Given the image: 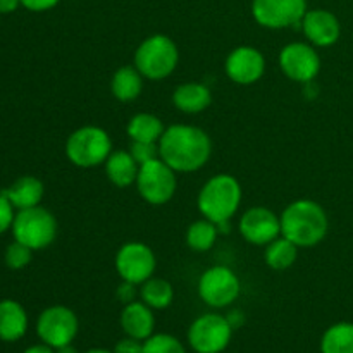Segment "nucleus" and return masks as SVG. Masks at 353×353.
I'll return each mask as SVG.
<instances>
[{
  "mask_svg": "<svg viewBox=\"0 0 353 353\" xmlns=\"http://www.w3.org/2000/svg\"><path fill=\"white\" fill-rule=\"evenodd\" d=\"M161 159L176 172H195L209 162L212 140L199 126L172 124L159 140Z\"/></svg>",
  "mask_w": 353,
  "mask_h": 353,
  "instance_id": "f257e3e1",
  "label": "nucleus"
},
{
  "mask_svg": "<svg viewBox=\"0 0 353 353\" xmlns=\"http://www.w3.org/2000/svg\"><path fill=\"white\" fill-rule=\"evenodd\" d=\"M279 219L281 234L299 248L317 247L330 233V217L316 200H295L283 210Z\"/></svg>",
  "mask_w": 353,
  "mask_h": 353,
  "instance_id": "f03ea898",
  "label": "nucleus"
},
{
  "mask_svg": "<svg viewBox=\"0 0 353 353\" xmlns=\"http://www.w3.org/2000/svg\"><path fill=\"white\" fill-rule=\"evenodd\" d=\"M241 199V185L234 176L216 174L200 188L196 203L202 217L217 224L231 221L240 209Z\"/></svg>",
  "mask_w": 353,
  "mask_h": 353,
  "instance_id": "7ed1b4c3",
  "label": "nucleus"
},
{
  "mask_svg": "<svg viewBox=\"0 0 353 353\" xmlns=\"http://www.w3.org/2000/svg\"><path fill=\"white\" fill-rule=\"evenodd\" d=\"M178 45L168 34H152L138 45L134 52V68L145 79L161 81L169 78L178 68Z\"/></svg>",
  "mask_w": 353,
  "mask_h": 353,
  "instance_id": "20e7f679",
  "label": "nucleus"
},
{
  "mask_svg": "<svg viewBox=\"0 0 353 353\" xmlns=\"http://www.w3.org/2000/svg\"><path fill=\"white\" fill-rule=\"evenodd\" d=\"M112 154V140L103 128L81 126L69 134L65 155L69 162L81 169H92L105 164Z\"/></svg>",
  "mask_w": 353,
  "mask_h": 353,
  "instance_id": "39448f33",
  "label": "nucleus"
},
{
  "mask_svg": "<svg viewBox=\"0 0 353 353\" xmlns=\"http://www.w3.org/2000/svg\"><path fill=\"white\" fill-rule=\"evenodd\" d=\"M14 240L26 245L31 250H43L54 243L57 236V219L50 210L37 205L17 210L12 223Z\"/></svg>",
  "mask_w": 353,
  "mask_h": 353,
  "instance_id": "423d86ee",
  "label": "nucleus"
},
{
  "mask_svg": "<svg viewBox=\"0 0 353 353\" xmlns=\"http://www.w3.org/2000/svg\"><path fill=\"white\" fill-rule=\"evenodd\" d=\"M134 185L145 202L159 207L171 202L178 190V178L171 165L165 164L162 159H155L140 165Z\"/></svg>",
  "mask_w": 353,
  "mask_h": 353,
  "instance_id": "0eeeda50",
  "label": "nucleus"
},
{
  "mask_svg": "<svg viewBox=\"0 0 353 353\" xmlns=\"http://www.w3.org/2000/svg\"><path fill=\"white\" fill-rule=\"evenodd\" d=\"M233 331L226 316L203 314L190 326L188 343L195 353H221L231 343Z\"/></svg>",
  "mask_w": 353,
  "mask_h": 353,
  "instance_id": "6e6552de",
  "label": "nucleus"
},
{
  "mask_svg": "<svg viewBox=\"0 0 353 353\" xmlns=\"http://www.w3.org/2000/svg\"><path fill=\"white\" fill-rule=\"evenodd\" d=\"M79 331L78 316L69 307L52 305L40 314L37 321V334L41 343L52 348L71 345Z\"/></svg>",
  "mask_w": 353,
  "mask_h": 353,
  "instance_id": "1a4fd4ad",
  "label": "nucleus"
},
{
  "mask_svg": "<svg viewBox=\"0 0 353 353\" xmlns=\"http://www.w3.org/2000/svg\"><path fill=\"white\" fill-rule=\"evenodd\" d=\"M240 290L241 285L236 272L226 265H214L199 279V296L212 309L230 307L238 299Z\"/></svg>",
  "mask_w": 353,
  "mask_h": 353,
  "instance_id": "9d476101",
  "label": "nucleus"
},
{
  "mask_svg": "<svg viewBox=\"0 0 353 353\" xmlns=\"http://www.w3.org/2000/svg\"><path fill=\"white\" fill-rule=\"evenodd\" d=\"M157 259L154 250L141 241L124 243L116 254V271L123 281L141 286L154 276Z\"/></svg>",
  "mask_w": 353,
  "mask_h": 353,
  "instance_id": "9b49d317",
  "label": "nucleus"
},
{
  "mask_svg": "<svg viewBox=\"0 0 353 353\" xmlns=\"http://www.w3.org/2000/svg\"><path fill=\"white\" fill-rule=\"evenodd\" d=\"M307 12V0H254L252 16L262 28L285 30L300 26Z\"/></svg>",
  "mask_w": 353,
  "mask_h": 353,
  "instance_id": "f8f14e48",
  "label": "nucleus"
},
{
  "mask_svg": "<svg viewBox=\"0 0 353 353\" xmlns=\"http://www.w3.org/2000/svg\"><path fill=\"white\" fill-rule=\"evenodd\" d=\"M279 68L288 79L307 85L319 74L321 57L314 45L293 41L279 52Z\"/></svg>",
  "mask_w": 353,
  "mask_h": 353,
  "instance_id": "ddd939ff",
  "label": "nucleus"
},
{
  "mask_svg": "<svg viewBox=\"0 0 353 353\" xmlns=\"http://www.w3.org/2000/svg\"><path fill=\"white\" fill-rule=\"evenodd\" d=\"M238 230L248 243L265 247L281 236V219L268 207H252L240 217Z\"/></svg>",
  "mask_w": 353,
  "mask_h": 353,
  "instance_id": "4468645a",
  "label": "nucleus"
},
{
  "mask_svg": "<svg viewBox=\"0 0 353 353\" xmlns=\"http://www.w3.org/2000/svg\"><path fill=\"white\" fill-rule=\"evenodd\" d=\"M226 76L233 83L241 86L254 85L261 81L265 72V57L259 48L241 45L230 52L224 62Z\"/></svg>",
  "mask_w": 353,
  "mask_h": 353,
  "instance_id": "2eb2a0df",
  "label": "nucleus"
},
{
  "mask_svg": "<svg viewBox=\"0 0 353 353\" xmlns=\"http://www.w3.org/2000/svg\"><path fill=\"white\" fill-rule=\"evenodd\" d=\"M302 31L310 45L326 48L341 37V24L333 12L326 9L307 10L302 19Z\"/></svg>",
  "mask_w": 353,
  "mask_h": 353,
  "instance_id": "dca6fc26",
  "label": "nucleus"
},
{
  "mask_svg": "<svg viewBox=\"0 0 353 353\" xmlns=\"http://www.w3.org/2000/svg\"><path fill=\"white\" fill-rule=\"evenodd\" d=\"M121 327L126 333V336L134 338V340L145 341L154 334L155 330V316L154 309L147 305L145 302L126 303L121 312Z\"/></svg>",
  "mask_w": 353,
  "mask_h": 353,
  "instance_id": "f3484780",
  "label": "nucleus"
},
{
  "mask_svg": "<svg viewBox=\"0 0 353 353\" xmlns=\"http://www.w3.org/2000/svg\"><path fill=\"white\" fill-rule=\"evenodd\" d=\"M172 103L179 112L200 114L212 103V93L203 83H183L172 92Z\"/></svg>",
  "mask_w": 353,
  "mask_h": 353,
  "instance_id": "a211bd4d",
  "label": "nucleus"
},
{
  "mask_svg": "<svg viewBox=\"0 0 353 353\" xmlns=\"http://www.w3.org/2000/svg\"><path fill=\"white\" fill-rule=\"evenodd\" d=\"M28 331V314L16 300L0 302V340L7 343L21 340Z\"/></svg>",
  "mask_w": 353,
  "mask_h": 353,
  "instance_id": "6ab92c4d",
  "label": "nucleus"
},
{
  "mask_svg": "<svg viewBox=\"0 0 353 353\" xmlns=\"http://www.w3.org/2000/svg\"><path fill=\"white\" fill-rule=\"evenodd\" d=\"M3 195L9 199L16 210L31 209V207L40 205L41 199H43L45 186L34 176H21L19 179L12 183L9 188L2 190Z\"/></svg>",
  "mask_w": 353,
  "mask_h": 353,
  "instance_id": "aec40b11",
  "label": "nucleus"
},
{
  "mask_svg": "<svg viewBox=\"0 0 353 353\" xmlns=\"http://www.w3.org/2000/svg\"><path fill=\"white\" fill-rule=\"evenodd\" d=\"M103 165H105L107 179L117 188H128L137 183L140 164L134 161L130 150H112Z\"/></svg>",
  "mask_w": 353,
  "mask_h": 353,
  "instance_id": "412c9836",
  "label": "nucleus"
},
{
  "mask_svg": "<svg viewBox=\"0 0 353 353\" xmlns=\"http://www.w3.org/2000/svg\"><path fill=\"white\" fill-rule=\"evenodd\" d=\"M143 76L134 65H123L110 79V92L119 102H133L141 95Z\"/></svg>",
  "mask_w": 353,
  "mask_h": 353,
  "instance_id": "4be33fe9",
  "label": "nucleus"
},
{
  "mask_svg": "<svg viewBox=\"0 0 353 353\" xmlns=\"http://www.w3.org/2000/svg\"><path fill=\"white\" fill-rule=\"evenodd\" d=\"M126 131L131 141H152V143H159V140L164 134L165 128L161 117H157L155 114L140 112L131 117Z\"/></svg>",
  "mask_w": 353,
  "mask_h": 353,
  "instance_id": "5701e85b",
  "label": "nucleus"
},
{
  "mask_svg": "<svg viewBox=\"0 0 353 353\" xmlns=\"http://www.w3.org/2000/svg\"><path fill=\"white\" fill-rule=\"evenodd\" d=\"M299 250L300 248L296 247L293 241H290L288 238H285L281 234V236L276 238L274 241L265 245V264H268L272 271H286V269H290L296 262Z\"/></svg>",
  "mask_w": 353,
  "mask_h": 353,
  "instance_id": "b1692460",
  "label": "nucleus"
},
{
  "mask_svg": "<svg viewBox=\"0 0 353 353\" xmlns=\"http://www.w3.org/2000/svg\"><path fill=\"white\" fill-rule=\"evenodd\" d=\"M140 299L141 302L147 303L150 309L154 310H164L168 309L169 305L174 300V288L169 281L162 278H154L152 276L150 279L141 285L140 288Z\"/></svg>",
  "mask_w": 353,
  "mask_h": 353,
  "instance_id": "393cba45",
  "label": "nucleus"
},
{
  "mask_svg": "<svg viewBox=\"0 0 353 353\" xmlns=\"http://www.w3.org/2000/svg\"><path fill=\"white\" fill-rule=\"evenodd\" d=\"M321 353H353V323H336L324 331Z\"/></svg>",
  "mask_w": 353,
  "mask_h": 353,
  "instance_id": "a878e982",
  "label": "nucleus"
},
{
  "mask_svg": "<svg viewBox=\"0 0 353 353\" xmlns=\"http://www.w3.org/2000/svg\"><path fill=\"white\" fill-rule=\"evenodd\" d=\"M217 236H219L217 224L202 217L190 224L186 230V245L195 252H207L216 245Z\"/></svg>",
  "mask_w": 353,
  "mask_h": 353,
  "instance_id": "bb28decb",
  "label": "nucleus"
},
{
  "mask_svg": "<svg viewBox=\"0 0 353 353\" xmlns=\"http://www.w3.org/2000/svg\"><path fill=\"white\" fill-rule=\"evenodd\" d=\"M143 353H186L181 341L168 333L152 334L143 341Z\"/></svg>",
  "mask_w": 353,
  "mask_h": 353,
  "instance_id": "cd10ccee",
  "label": "nucleus"
},
{
  "mask_svg": "<svg viewBox=\"0 0 353 353\" xmlns=\"http://www.w3.org/2000/svg\"><path fill=\"white\" fill-rule=\"evenodd\" d=\"M31 257H33V250L26 245L19 243V241L14 240L9 247L6 248V254H3V262L9 269L12 271H19V269L26 268L31 262Z\"/></svg>",
  "mask_w": 353,
  "mask_h": 353,
  "instance_id": "c85d7f7f",
  "label": "nucleus"
},
{
  "mask_svg": "<svg viewBox=\"0 0 353 353\" xmlns=\"http://www.w3.org/2000/svg\"><path fill=\"white\" fill-rule=\"evenodd\" d=\"M130 152L140 165L155 161V159H161L159 143H152V141H131Z\"/></svg>",
  "mask_w": 353,
  "mask_h": 353,
  "instance_id": "c756f323",
  "label": "nucleus"
},
{
  "mask_svg": "<svg viewBox=\"0 0 353 353\" xmlns=\"http://www.w3.org/2000/svg\"><path fill=\"white\" fill-rule=\"evenodd\" d=\"M14 205L9 202L6 195L0 192V234L6 233L7 230L12 228L14 217H16V212H14Z\"/></svg>",
  "mask_w": 353,
  "mask_h": 353,
  "instance_id": "7c9ffc66",
  "label": "nucleus"
},
{
  "mask_svg": "<svg viewBox=\"0 0 353 353\" xmlns=\"http://www.w3.org/2000/svg\"><path fill=\"white\" fill-rule=\"evenodd\" d=\"M114 353H143V341L126 336L124 340L117 341Z\"/></svg>",
  "mask_w": 353,
  "mask_h": 353,
  "instance_id": "2f4dec72",
  "label": "nucleus"
},
{
  "mask_svg": "<svg viewBox=\"0 0 353 353\" xmlns=\"http://www.w3.org/2000/svg\"><path fill=\"white\" fill-rule=\"evenodd\" d=\"M61 0H21V6L26 7L31 12H45L54 9Z\"/></svg>",
  "mask_w": 353,
  "mask_h": 353,
  "instance_id": "473e14b6",
  "label": "nucleus"
},
{
  "mask_svg": "<svg viewBox=\"0 0 353 353\" xmlns=\"http://www.w3.org/2000/svg\"><path fill=\"white\" fill-rule=\"evenodd\" d=\"M116 295L117 299H119V302H123L124 305H126V303L134 302V300H137V285L123 281L119 286H117Z\"/></svg>",
  "mask_w": 353,
  "mask_h": 353,
  "instance_id": "72a5a7b5",
  "label": "nucleus"
},
{
  "mask_svg": "<svg viewBox=\"0 0 353 353\" xmlns=\"http://www.w3.org/2000/svg\"><path fill=\"white\" fill-rule=\"evenodd\" d=\"M21 6V0H0V14H10Z\"/></svg>",
  "mask_w": 353,
  "mask_h": 353,
  "instance_id": "f704fd0d",
  "label": "nucleus"
},
{
  "mask_svg": "<svg viewBox=\"0 0 353 353\" xmlns=\"http://www.w3.org/2000/svg\"><path fill=\"white\" fill-rule=\"evenodd\" d=\"M228 321H230V324L233 326V330H236V327H240L241 324H243V314L240 312V310H233V312H230V316H226Z\"/></svg>",
  "mask_w": 353,
  "mask_h": 353,
  "instance_id": "c9c22d12",
  "label": "nucleus"
},
{
  "mask_svg": "<svg viewBox=\"0 0 353 353\" xmlns=\"http://www.w3.org/2000/svg\"><path fill=\"white\" fill-rule=\"evenodd\" d=\"M55 348L48 347V345L40 343V345H31L30 348H26L23 353H55Z\"/></svg>",
  "mask_w": 353,
  "mask_h": 353,
  "instance_id": "e433bc0d",
  "label": "nucleus"
},
{
  "mask_svg": "<svg viewBox=\"0 0 353 353\" xmlns=\"http://www.w3.org/2000/svg\"><path fill=\"white\" fill-rule=\"evenodd\" d=\"M55 353H79L78 350H76L74 347L71 345H65V347H61V348H55Z\"/></svg>",
  "mask_w": 353,
  "mask_h": 353,
  "instance_id": "4c0bfd02",
  "label": "nucleus"
},
{
  "mask_svg": "<svg viewBox=\"0 0 353 353\" xmlns=\"http://www.w3.org/2000/svg\"><path fill=\"white\" fill-rule=\"evenodd\" d=\"M86 353H114V352L105 350V348H92V350H88Z\"/></svg>",
  "mask_w": 353,
  "mask_h": 353,
  "instance_id": "58836bf2",
  "label": "nucleus"
},
{
  "mask_svg": "<svg viewBox=\"0 0 353 353\" xmlns=\"http://www.w3.org/2000/svg\"><path fill=\"white\" fill-rule=\"evenodd\" d=\"M0 16H2V14H0Z\"/></svg>",
  "mask_w": 353,
  "mask_h": 353,
  "instance_id": "ea45409f",
  "label": "nucleus"
}]
</instances>
